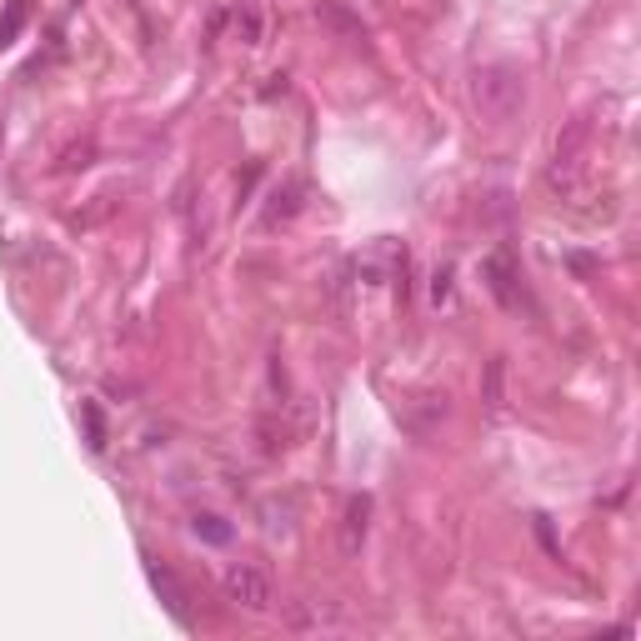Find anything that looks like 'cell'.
<instances>
[{
    "mask_svg": "<svg viewBox=\"0 0 641 641\" xmlns=\"http://www.w3.org/2000/svg\"><path fill=\"white\" fill-rule=\"evenodd\" d=\"M471 106L481 110V120L491 126H506L516 120V110L526 106V75L511 66V60H491L471 75Z\"/></svg>",
    "mask_w": 641,
    "mask_h": 641,
    "instance_id": "obj_1",
    "label": "cell"
},
{
    "mask_svg": "<svg viewBox=\"0 0 641 641\" xmlns=\"http://www.w3.org/2000/svg\"><path fill=\"white\" fill-rule=\"evenodd\" d=\"M221 592H226V602H236L241 611H256V617H266L276 606L271 571L256 567V561H231L226 576H221Z\"/></svg>",
    "mask_w": 641,
    "mask_h": 641,
    "instance_id": "obj_2",
    "label": "cell"
},
{
    "mask_svg": "<svg viewBox=\"0 0 641 641\" xmlns=\"http://www.w3.org/2000/svg\"><path fill=\"white\" fill-rule=\"evenodd\" d=\"M481 276H487L491 296H497L506 311L522 306V271H516V261H511V250H491L487 261H481Z\"/></svg>",
    "mask_w": 641,
    "mask_h": 641,
    "instance_id": "obj_3",
    "label": "cell"
},
{
    "mask_svg": "<svg viewBox=\"0 0 641 641\" xmlns=\"http://www.w3.org/2000/svg\"><path fill=\"white\" fill-rule=\"evenodd\" d=\"M145 576H151V586L161 592V602H166V611H171V617H176L180 627H190V606H186L190 596H186V586L176 582V571H171V567H161L155 557H145Z\"/></svg>",
    "mask_w": 641,
    "mask_h": 641,
    "instance_id": "obj_4",
    "label": "cell"
},
{
    "mask_svg": "<svg viewBox=\"0 0 641 641\" xmlns=\"http://www.w3.org/2000/svg\"><path fill=\"white\" fill-rule=\"evenodd\" d=\"M366 532H371V497L361 491V497H351L346 501V511H341V551L346 557H361Z\"/></svg>",
    "mask_w": 641,
    "mask_h": 641,
    "instance_id": "obj_5",
    "label": "cell"
},
{
    "mask_svg": "<svg viewBox=\"0 0 641 641\" xmlns=\"http://www.w3.org/2000/svg\"><path fill=\"white\" fill-rule=\"evenodd\" d=\"M316 15H320L326 25H331L336 36H346V40H366V25H361L357 15L346 11L341 0H316Z\"/></svg>",
    "mask_w": 641,
    "mask_h": 641,
    "instance_id": "obj_6",
    "label": "cell"
},
{
    "mask_svg": "<svg viewBox=\"0 0 641 641\" xmlns=\"http://www.w3.org/2000/svg\"><path fill=\"white\" fill-rule=\"evenodd\" d=\"M291 522H296V501H291V497L261 501V526H266V536H291Z\"/></svg>",
    "mask_w": 641,
    "mask_h": 641,
    "instance_id": "obj_7",
    "label": "cell"
},
{
    "mask_svg": "<svg viewBox=\"0 0 641 641\" xmlns=\"http://www.w3.org/2000/svg\"><path fill=\"white\" fill-rule=\"evenodd\" d=\"M190 526H196V536H201V541H211V547H226V541H231V526L221 522L215 511H196V516H190Z\"/></svg>",
    "mask_w": 641,
    "mask_h": 641,
    "instance_id": "obj_8",
    "label": "cell"
},
{
    "mask_svg": "<svg viewBox=\"0 0 641 641\" xmlns=\"http://www.w3.org/2000/svg\"><path fill=\"white\" fill-rule=\"evenodd\" d=\"M25 15H31V5H25V0H11V5H5V15H0V46H11V40L21 36Z\"/></svg>",
    "mask_w": 641,
    "mask_h": 641,
    "instance_id": "obj_9",
    "label": "cell"
},
{
    "mask_svg": "<svg viewBox=\"0 0 641 641\" xmlns=\"http://www.w3.org/2000/svg\"><path fill=\"white\" fill-rule=\"evenodd\" d=\"M271 201H276V206H271V221H291V215L301 211V186L291 180V186H281V190H276Z\"/></svg>",
    "mask_w": 641,
    "mask_h": 641,
    "instance_id": "obj_10",
    "label": "cell"
},
{
    "mask_svg": "<svg viewBox=\"0 0 641 641\" xmlns=\"http://www.w3.org/2000/svg\"><path fill=\"white\" fill-rule=\"evenodd\" d=\"M487 411H501V361L487 366Z\"/></svg>",
    "mask_w": 641,
    "mask_h": 641,
    "instance_id": "obj_11",
    "label": "cell"
},
{
    "mask_svg": "<svg viewBox=\"0 0 641 641\" xmlns=\"http://www.w3.org/2000/svg\"><path fill=\"white\" fill-rule=\"evenodd\" d=\"M81 416H85V427H91V446L101 452V446H106V427H101V411H95V406H81Z\"/></svg>",
    "mask_w": 641,
    "mask_h": 641,
    "instance_id": "obj_12",
    "label": "cell"
}]
</instances>
